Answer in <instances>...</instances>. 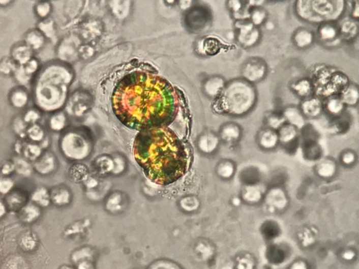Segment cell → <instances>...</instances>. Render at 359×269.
Returning <instances> with one entry per match:
<instances>
[{"mask_svg":"<svg viewBox=\"0 0 359 269\" xmlns=\"http://www.w3.org/2000/svg\"><path fill=\"white\" fill-rule=\"evenodd\" d=\"M251 7L249 10V20L256 27H263L270 20L268 11L262 5L263 2L250 1Z\"/></svg>","mask_w":359,"mask_h":269,"instance_id":"17","label":"cell"},{"mask_svg":"<svg viewBox=\"0 0 359 269\" xmlns=\"http://www.w3.org/2000/svg\"><path fill=\"white\" fill-rule=\"evenodd\" d=\"M17 63L12 57H5L0 61V73L9 75L14 73L17 68Z\"/></svg>","mask_w":359,"mask_h":269,"instance_id":"33","label":"cell"},{"mask_svg":"<svg viewBox=\"0 0 359 269\" xmlns=\"http://www.w3.org/2000/svg\"><path fill=\"white\" fill-rule=\"evenodd\" d=\"M242 127L237 122L228 121L220 128L219 138L227 143L238 142L242 136Z\"/></svg>","mask_w":359,"mask_h":269,"instance_id":"14","label":"cell"},{"mask_svg":"<svg viewBox=\"0 0 359 269\" xmlns=\"http://www.w3.org/2000/svg\"><path fill=\"white\" fill-rule=\"evenodd\" d=\"M33 50L26 44H18L13 48L12 58L19 66H24L33 58Z\"/></svg>","mask_w":359,"mask_h":269,"instance_id":"22","label":"cell"},{"mask_svg":"<svg viewBox=\"0 0 359 269\" xmlns=\"http://www.w3.org/2000/svg\"><path fill=\"white\" fill-rule=\"evenodd\" d=\"M10 3V1H0V5H3V6H5V5H7Z\"/></svg>","mask_w":359,"mask_h":269,"instance_id":"50","label":"cell"},{"mask_svg":"<svg viewBox=\"0 0 359 269\" xmlns=\"http://www.w3.org/2000/svg\"><path fill=\"white\" fill-rule=\"evenodd\" d=\"M31 200L39 207H47L51 203V195L45 187H38L31 194Z\"/></svg>","mask_w":359,"mask_h":269,"instance_id":"25","label":"cell"},{"mask_svg":"<svg viewBox=\"0 0 359 269\" xmlns=\"http://www.w3.org/2000/svg\"><path fill=\"white\" fill-rule=\"evenodd\" d=\"M5 201L7 207L14 211L21 209L26 204L24 203L25 198L23 195L18 192L9 193Z\"/></svg>","mask_w":359,"mask_h":269,"instance_id":"29","label":"cell"},{"mask_svg":"<svg viewBox=\"0 0 359 269\" xmlns=\"http://www.w3.org/2000/svg\"><path fill=\"white\" fill-rule=\"evenodd\" d=\"M49 140H48V138H44L43 140L41 141L40 142V147L42 148V150L43 149H46V148L48 147V145H49Z\"/></svg>","mask_w":359,"mask_h":269,"instance_id":"48","label":"cell"},{"mask_svg":"<svg viewBox=\"0 0 359 269\" xmlns=\"http://www.w3.org/2000/svg\"><path fill=\"white\" fill-rule=\"evenodd\" d=\"M45 43V37L38 29H32L25 37V44L34 50L41 49Z\"/></svg>","mask_w":359,"mask_h":269,"instance_id":"26","label":"cell"},{"mask_svg":"<svg viewBox=\"0 0 359 269\" xmlns=\"http://www.w3.org/2000/svg\"><path fill=\"white\" fill-rule=\"evenodd\" d=\"M348 4V3H347ZM349 7V5H348ZM352 20L358 21L359 19V3L358 1L351 2L350 7H349V16Z\"/></svg>","mask_w":359,"mask_h":269,"instance_id":"43","label":"cell"},{"mask_svg":"<svg viewBox=\"0 0 359 269\" xmlns=\"http://www.w3.org/2000/svg\"><path fill=\"white\" fill-rule=\"evenodd\" d=\"M323 114L331 120L336 121L347 113V107L339 95H333L323 98Z\"/></svg>","mask_w":359,"mask_h":269,"instance_id":"11","label":"cell"},{"mask_svg":"<svg viewBox=\"0 0 359 269\" xmlns=\"http://www.w3.org/2000/svg\"><path fill=\"white\" fill-rule=\"evenodd\" d=\"M41 117L40 111L37 109H29L25 112L23 120L26 124H35Z\"/></svg>","mask_w":359,"mask_h":269,"instance_id":"41","label":"cell"},{"mask_svg":"<svg viewBox=\"0 0 359 269\" xmlns=\"http://www.w3.org/2000/svg\"><path fill=\"white\" fill-rule=\"evenodd\" d=\"M263 122L265 127L277 131L286 122L282 111L270 110L264 113Z\"/></svg>","mask_w":359,"mask_h":269,"instance_id":"23","label":"cell"},{"mask_svg":"<svg viewBox=\"0 0 359 269\" xmlns=\"http://www.w3.org/2000/svg\"><path fill=\"white\" fill-rule=\"evenodd\" d=\"M297 106L307 121L317 119L323 115V99L316 95L301 100Z\"/></svg>","mask_w":359,"mask_h":269,"instance_id":"9","label":"cell"},{"mask_svg":"<svg viewBox=\"0 0 359 269\" xmlns=\"http://www.w3.org/2000/svg\"><path fill=\"white\" fill-rule=\"evenodd\" d=\"M23 157L27 161H35L42 155V149L40 145L36 144H27L23 146Z\"/></svg>","mask_w":359,"mask_h":269,"instance_id":"30","label":"cell"},{"mask_svg":"<svg viewBox=\"0 0 359 269\" xmlns=\"http://www.w3.org/2000/svg\"><path fill=\"white\" fill-rule=\"evenodd\" d=\"M41 215L40 207L33 202L25 204L20 210V218L25 223L29 224L38 220Z\"/></svg>","mask_w":359,"mask_h":269,"instance_id":"24","label":"cell"},{"mask_svg":"<svg viewBox=\"0 0 359 269\" xmlns=\"http://www.w3.org/2000/svg\"><path fill=\"white\" fill-rule=\"evenodd\" d=\"M112 104L124 125L140 131L168 127L176 116L179 100L166 79L149 72H133L116 83Z\"/></svg>","mask_w":359,"mask_h":269,"instance_id":"1","label":"cell"},{"mask_svg":"<svg viewBox=\"0 0 359 269\" xmlns=\"http://www.w3.org/2000/svg\"><path fill=\"white\" fill-rule=\"evenodd\" d=\"M27 136L33 142H41L45 138L43 129L38 124H33L27 131Z\"/></svg>","mask_w":359,"mask_h":269,"instance_id":"34","label":"cell"},{"mask_svg":"<svg viewBox=\"0 0 359 269\" xmlns=\"http://www.w3.org/2000/svg\"><path fill=\"white\" fill-rule=\"evenodd\" d=\"M24 69L29 75L33 76V74L38 71L39 68V63L36 59L32 58L26 64L24 65Z\"/></svg>","mask_w":359,"mask_h":269,"instance_id":"44","label":"cell"},{"mask_svg":"<svg viewBox=\"0 0 359 269\" xmlns=\"http://www.w3.org/2000/svg\"><path fill=\"white\" fill-rule=\"evenodd\" d=\"M13 163H14V170L18 175L23 177H29L32 175L34 168L25 158H16L13 161Z\"/></svg>","mask_w":359,"mask_h":269,"instance_id":"28","label":"cell"},{"mask_svg":"<svg viewBox=\"0 0 359 269\" xmlns=\"http://www.w3.org/2000/svg\"><path fill=\"white\" fill-rule=\"evenodd\" d=\"M227 80L223 76H211L203 83V92L208 98L216 100L223 92Z\"/></svg>","mask_w":359,"mask_h":269,"instance_id":"16","label":"cell"},{"mask_svg":"<svg viewBox=\"0 0 359 269\" xmlns=\"http://www.w3.org/2000/svg\"><path fill=\"white\" fill-rule=\"evenodd\" d=\"M66 116L64 113H55L49 120V126L53 131H61L66 124Z\"/></svg>","mask_w":359,"mask_h":269,"instance_id":"36","label":"cell"},{"mask_svg":"<svg viewBox=\"0 0 359 269\" xmlns=\"http://www.w3.org/2000/svg\"><path fill=\"white\" fill-rule=\"evenodd\" d=\"M55 167V159L52 153L45 152L35 161L33 168L35 171L42 175H47L51 173Z\"/></svg>","mask_w":359,"mask_h":269,"instance_id":"19","label":"cell"},{"mask_svg":"<svg viewBox=\"0 0 359 269\" xmlns=\"http://www.w3.org/2000/svg\"><path fill=\"white\" fill-rule=\"evenodd\" d=\"M50 195H51V201H52L55 205H62V204L66 203L67 196H68L66 192L61 190L53 191Z\"/></svg>","mask_w":359,"mask_h":269,"instance_id":"42","label":"cell"},{"mask_svg":"<svg viewBox=\"0 0 359 269\" xmlns=\"http://www.w3.org/2000/svg\"><path fill=\"white\" fill-rule=\"evenodd\" d=\"M20 244L22 249L25 251H32L36 248L38 241L34 235L31 234V233H26L20 238Z\"/></svg>","mask_w":359,"mask_h":269,"instance_id":"35","label":"cell"},{"mask_svg":"<svg viewBox=\"0 0 359 269\" xmlns=\"http://www.w3.org/2000/svg\"><path fill=\"white\" fill-rule=\"evenodd\" d=\"M9 99L13 106L16 108H22L25 107L28 102V95L23 88L18 87L12 91Z\"/></svg>","mask_w":359,"mask_h":269,"instance_id":"27","label":"cell"},{"mask_svg":"<svg viewBox=\"0 0 359 269\" xmlns=\"http://www.w3.org/2000/svg\"><path fill=\"white\" fill-rule=\"evenodd\" d=\"M290 90L300 100L315 95L314 83L310 77H300L290 83Z\"/></svg>","mask_w":359,"mask_h":269,"instance_id":"12","label":"cell"},{"mask_svg":"<svg viewBox=\"0 0 359 269\" xmlns=\"http://www.w3.org/2000/svg\"><path fill=\"white\" fill-rule=\"evenodd\" d=\"M340 39L342 42H353L358 35V21L349 17H343L338 21Z\"/></svg>","mask_w":359,"mask_h":269,"instance_id":"15","label":"cell"},{"mask_svg":"<svg viewBox=\"0 0 359 269\" xmlns=\"http://www.w3.org/2000/svg\"><path fill=\"white\" fill-rule=\"evenodd\" d=\"M14 170V166L13 162H6L2 166L1 172L4 175H9L12 173Z\"/></svg>","mask_w":359,"mask_h":269,"instance_id":"46","label":"cell"},{"mask_svg":"<svg viewBox=\"0 0 359 269\" xmlns=\"http://www.w3.org/2000/svg\"><path fill=\"white\" fill-rule=\"evenodd\" d=\"M290 39L293 45L300 51L310 49L316 42L315 31L305 26L296 27Z\"/></svg>","mask_w":359,"mask_h":269,"instance_id":"10","label":"cell"},{"mask_svg":"<svg viewBox=\"0 0 359 269\" xmlns=\"http://www.w3.org/2000/svg\"><path fill=\"white\" fill-rule=\"evenodd\" d=\"M7 205L5 202L0 200V219L3 218L7 213Z\"/></svg>","mask_w":359,"mask_h":269,"instance_id":"47","label":"cell"},{"mask_svg":"<svg viewBox=\"0 0 359 269\" xmlns=\"http://www.w3.org/2000/svg\"><path fill=\"white\" fill-rule=\"evenodd\" d=\"M316 41L322 45L333 47L342 43L339 24L336 20L322 22L317 25L315 32Z\"/></svg>","mask_w":359,"mask_h":269,"instance_id":"8","label":"cell"},{"mask_svg":"<svg viewBox=\"0 0 359 269\" xmlns=\"http://www.w3.org/2000/svg\"><path fill=\"white\" fill-rule=\"evenodd\" d=\"M256 140L258 145L262 149L273 150L279 144L278 133L276 130L264 126L258 131Z\"/></svg>","mask_w":359,"mask_h":269,"instance_id":"18","label":"cell"},{"mask_svg":"<svg viewBox=\"0 0 359 269\" xmlns=\"http://www.w3.org/2000/svg\"><path fill=\"white\" fill-rule=\"evenodd\" d=\"M61 269H71V268H68V267H63V268H61Z\"/></svg>","mask_w":359,"mask_h":269,"instance_id":"51","label":"cell"},{"mask_svg":"<svg viewBox=\"0 0 359 269\" xmlns=\"http://www.w3.org/2000/svg\"><path fill=\"white\" fill-rule=\"evenodd\" d=\"M15 183L11 178L5 177L0 178V194L8 195L12 192Z\"/></svg>","mask_w":359,"mask_h":269,"instance_id":"39","label":"cell"},{"mask_svg":"<svg viewBox=\"0 0 359 269\" xmlns=\"http://www.w3.org/2000/svg\"><path fill=\"white\" fill-rule=\"evenodd\" d=\"M39 31L44 35V37H47V38H52L55 35V26L54 23L52 20L49 18H45L42 20L38 24Z\"/></svg>","mask_w":359,"mask_h":269,"instance_id":"32","label":"cell"},{"mask_svg":"<svg viewBox=\"0 0 359 269\" xmlns=\"http://www.w3.org/2000/svg\"><path fill=\"white\" fill-rule=\"evenodd\" d=\"M51 7L48 2H41L36 5L35 11L37 14L41 18H47L51 12Z\"/></svg>","mask_w":359,"mask_h":269,"instance_id":"40","label":"cell"},{"mask_svg":"<svg viewBox=\"0 0 359 269\" xmlns=\"http://www.w3.org/2000/svg\"><path fill=\"white\" fill-rule=\"evenodd\" d=\"M355 159H356V155L352 150H347L342 152L341 160L344 163L350 164V163L354 162Z\"/></svg>","mask_w":359,"mask_h":269,"instance_id":"45","label":"cell"},{"mask_svg":"<svg viewBox=\"0 0 359 269\" xmlns=\"http://www.w3.org/2000/svg\"><path fill=\"white\" fill-rule=\"evenodd\" d=\"M133 153L146 177L161 186L175 183L188 170L186 146L168 127L138 132L133 142Z\"/></svg>","mask_w":359,"mask_h":269,"instance_id":"2","label":"cell"},{"mask_svg":"<svg viewBox=\"0 0 359 269\" xmlns=\"http://www.w3.org/2000/svg\"><path fill=\"white\" fill-rule=\"evenodd\" d=\"M70 75L64 66L51 64L39 74L34 88L35 103L45 111L60 108L66 98Z\"/></svg>","mask_w":359,"mask_h":269,"instance_id":"4","label":"cell"},{"mask_svg":"<svg viewBox=\"0 0 359 269\" xmlns=\"http://www.w3.org/2000/svg\"><path fill=\"white\" fill-rule=\"evenodd\" d=\"M222 49V44L218 39L207 38L203 42V51L209 56L218 54Z\"/></svg>","mask_w":359,"mask_h":269,"instance_id":"31","label":"cell"},{"mask_svg":"<svg viewBox=\"0 0 359 269\" xmlns=\"http://www.w3.org/2000/svg\"><path fill=\"white\" fill-rule=\"evenodd\" d=\"M27 124L23 118L16 117L14 120L13 128H14L15 133L20 138H24L27 135Z\"/></svg>","mask_w":359,"mask_h":269,"instance_id":"37","label":"cell"},{"mask_svg":"<svg viewBox=\"0 0 359 269\" xmlns=\"http://www.w3.org/2000/svg\"><path fill=\"white\" fill-rule=\"evenodd\" d=\"M287 123L293 124L299 128L301 126H305L306 119L303 116L297 105H290L281 109Z\"/></svg>","mask_w":359,"mask_h":269,"instance_id":"21","label":"cell"},{"mask_svg":"<svg viewBox=\"0 0 359 269\" xmlns=\"http://www.w3.org/2000/svg\"><path fill=\"white\" fill-rule=\"evenodd\" d=\"M251 7L250 1L229 0L226 2V8L234 21L249 20Z\"/></svg>","mask_w":359,"mask_h":269,"instance_id":"13","label":"cell"},{"mask_svg":"<svg viewBox=\"0 0 359 269\" xmlns=\"http://www.w3.org/2000/svg\"><path fill=\"white\" fill-rule=\"evenodd\" d=\"M234 40L240 47L251 49L259 45L262 38V31L249 20L234 23Z\"/></svg>","mask_w":359,"mask_h":269,"instance_id":"6","label":"cell"},{"mask_svg":"<svg viewBox=\"0 0 359 269\" xmlns=\"http://www.w3.org/2000/svg\"><path fill=\"white\" fill-rule=\"evenodd\" d=\"M258 98L256 86L243 78H232L227 81L223 92L214 100V107L220 114L232 118H243L254 110Z\"/></svg>","mask_w":359,"mask_h":269,"instance_id":"3","label":"cell"},{"mask_svg":"<svg viewBox=\"0 0 359 269\" xmlns=\"http://www.w3.org/2000/svg\"><path fill=\"white\" fill-rule=\"evenodd\" d=\"M15 78L18 83L22 85H26L29 83L32 76L29 75L24 69L23 66H19L14 72Z\"/></svg>","mask_w":359,"mask_h":269,"instance_id":"38","label":"cell"},{"mask_svg":"<svg viewBox=\"0 0 359 269\" xmlns=\"http://www.w3.org/2000/svg\"><path fill=\"white\" fill-rule=\"evenodd\" d=\"M297 17L308 23L319 25L328 20L339 21L347 10V2L314 0L297 1L294 5Z\"/></svg>","mask_w":359,"mask_h":269,"instance_id":"5","label":"cell"},{"mask_svg":"<svg viewBox=\"0 0 359 269\" xmlns=\"http://www.w3.org/2000/svg\"><path fill=\"white\" fill-rule=\"evenodd\" d=\"M293 269H306L303 263H297L293 266Z\"/></svg>","mask_w":359,"mask_h":269,"instance_id":"49","label":"cell"},{"mask_svg":"<svg viewBox=\"0 0 359 269\" xmlns=\"http://www.w3.org/2000/svg\"><path fill=\"white\" fill-rule=\"evenodd\" d=\"M339 96L347 107H356L358 104L359 88L356 83L349 82L340 92Z\"/></svg>","mask_w":359,"mask_h":269,"instance_id":"20","label":"cell"},{"mask_svg":"<svg viewBox=\"0 0 359 269\" xmlns=\"http://www.w3.org/2000/svg\"><path fill=\"white\" fill-rule=\"evenodd\" d=\"M269 70V66L264 58L251 56L246 58L241 66L240 77L256 86L266 79Z\"/></svg>","mask_w":359,"mask_h":269,"instance_id":"7","label":"cell"}]
</instances>
